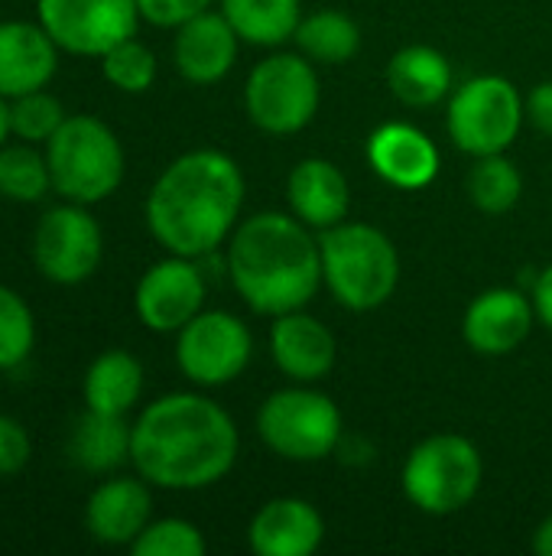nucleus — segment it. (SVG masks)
<instances>
[{"instance_id": "26", "label": "nucleus", "mask_w": 552, "mask_h": 556, "mask_svg": "<svg viewBox=\"0 0 552 556\" xmlns=\"http://www.w3.org/2000/svg\"><path fill=\"white\" fill-rule=\"evenodd\" d=\"M293 39L299 52L319 65H342L361 49V29L342 10H316L312 16H303Z\"/></svg>"}, {"instance_id": "19", "label": "nucleus", "mask_w": 552, "mask_h": 556, "mask_svg": "<svg viewBox=\"0 0 552 556\" xmlns=\"http://www.w3.org/2000/svg\"><path fill=\"white\" fill-rule=\"evenodd\" d=\"M59 68V46L42 23H0V94L20 98L52 81Z\"/></svg>"}, {"instance_id": "22", "label": "nucleus", "mask_w": 552, "mask_h": 556, "mask_svg": "<svg viewBox=\"0 0 552 556\" xmlns=\"http://www.w3.org/2000/svg\"><path fill=\"white\" fill-rule=\"evenodd\" d=\"M387 85L407 108H433L452 94V65L433 46H407L390 59Z\"/></svg>"}, {"instance_id": "27", "label": "nucleus", "mask_w": 552, "mask_h": 556, "mask_svg": "<svg viewBox=\"0 0 552 556\" xmlns=\"http://www.w3.org/2000/svg\"><path fill=\"white\" fill-rule=\"evenodd\" d=\"M52 189L46 153L36 143H3L0 147V195L10 202H39Z\"/></svg>"}, {"instance_id": "11", "label": "nucleus", "mask_w": 552, "mask_h": 556, "mask_svg": "<svg viewBox=\"0 0 552 556\" xmlns=\"http://www.w3.org/2000/svg\"><path fill=\"white\" fill-rule=\"evenodd\" d=\"M176 336V365L202 388H221L241 378L254 352L251 329L224 309H202Z\"/></svg>"}, {"instance_id": "34", "label": "nucleus", "mask_w": 552, "mask_h": 556, "mask_svg": "<svg viewBox=\"0 0 552 556\" xmlns=\"http://www.w3.org/2000/svg\"><path fill=\"white\" fill-rule=\"evenodd\" d=\"M137 7L146 23L163 26V29H179L192 16L205 13L211 0H137Z\"/></svg>"}, {"instance_id": "33", "label": "nucleus", "mask_w": 552, "mask_h": 556, "mask_svg": "<svg viewBox=\"0 0 552 556\" xmlns=\"http://www.w3.org/2000/svg\"><path fill=\"white\" fill-rule=\"evenodd\" d=\"M29 456H33V443H29V433L23 430V424L0 414V479L23 472Z\"/></svg>"}, {"instance_id": "3", "label": "nucleus", "mask_w": 552, "mask_h": 556, "mask_svg": "<svg viewBox=\"0 0 552 556\" xmlns=\"http://www.w3.org/2000/svg\"><path fill=\"white\" fill-rule=\"evenodd\" d=\"M228 274L241 300L260 316L303 309L322 287L319 238L296 215H251L228 238Z\"/></svg>"}, {"instance_id": "20", "label": "nucleus", "mask_w": 552, "mask_h": 556, "mask_svg": "<svg viewBox=\"0 0 552 556\" xmlns=\"http://www.w3.org/2000/svg\"><path fill=\"white\" fill-rule=\"evenodd\" d=\"M325 538V521L306 498H273L267 502L251 528L247 544L257 556H309Z\"/></svg>"}, {"instance_id": "21", "label": "nucleus", "mask_w": 552, "mask_h": 556, "mask_svg": "<svg viewBox=\"0 0 552 556\" xmlns=\"http://www.w3.org/2000/svg\"><path fill=\"white\" fill-rule=\"evenodd\" d=\"M286 199H290L293 215L306 222L312 231L342 225L351 205L345 173L332 160H322V156H309L293 166L286 179Z\"/></svg>"}, {"instance_id": "38", "label": "nucleus", "mask_w": 552, "mask_h": 556, "mask_svg": "<svg viewBox=\"0 0 552 556\" xmlns=\"http://www.w3.org/2000/svg\"><path fill=\"white\" fill-rule=\"evenodd\" d=\"M7 137H10V101L0 94V147L7 143Z\"/></svg>"}, {"instance_id": "28", "label": "nucleus", "mask_w": 552, "mask_h": 556, "mask_svg": "<svg viewBox=\"0 0 552 556\" xmlns=\"http://www.w3.org/2000/svg\"><path fill=\"white\" fill-rule=\"evenodd\" d=\"M521 192H524V176L504 153L478 156V163L468 173V195L488 215L511 212L521 202Z\"/></svg>"}, {"instance_id": "7", "label": "nucleus", "mask_w": 552, "mask_h": 556, "mask_svg": "<svg viewBox=\"0 0 552 556\" xmlns=\"http://www.w3.org/2000/svg\"><path fill=\"white\" fill-rule=\"evenodd\" d=\"M260 440L283 459L316 463L342 443V410L312 388H283L270 394L257 414Z\"/></svg>"}, {"instance_id": "29", "label": "nucleus", "mask_w": 552, "mask_h": 556, "mask_svg": "<svg viewBox=\"0 0 552 556\" xmlns=\"http://www.w3.org/2000/svg\"><path fill=\"white\" fill-rule=\"evenodd\" d=\"M65 108L55 94L46 88L26 91L20 98H10V137L23 143H49L52 134L65 124Z\"/></svg>"}, {"instance_id": "9", "label": "nucleus", "mask_w": 552, "mask_h": 556, "mask_svg": "<svg viewBox=\"0 0 552 556\" xmlns=\"http://www.w3.org/2000/svg\"><path fill=\"white\" fill-rule=\"evenodd\" d=\"M319 75L299 52H277L254 65L244 85L251 121L267 134H296L319 111Z\"/></svg>"}, {"instance_id": "14", "label": "nucleus", "mask_w": 552, "mask_h": 556, "mask_svg": "<svg viewBox=\"0 0 552 556\" xmlns=\"http://www.w3.org/2000/svg\"><path fill=\"white\" fill-rule=\"evenodd\" d=\"M534 300L514 287H495L475 296L462 319V336L478 355H511L534 329Z\"/></svg>"}, {"instance_id": "16", "label": "nucleus", "mask_w": 552, "mask_h": 556, "mask_svg": "<svg viewBox=\"0 0 552 556\" xmlns=\"http://www.w3.org/2000/svg\"><path fill=\"white\" fill-rule=\"evenodd\" d=\"M238 42H241V36L224 20V13L205 10L176 29L172 59H176V68L185 81L215 85L234 68Z\"/></svg>"}, {"instance_id": "32", "label": "nucleus", "mask_w": 552, "mask_h": 556, "mask_svg": "<svg viewBox=\"0 0 552 556\" xmlns=\"http://www.w3.org/2000/svg\"><path fill=\"white\" fill-rule=\"evenodd\" d=\"M133 556H202L205 538L192 521L182 518H163L150 521L140 538L130 544Z\"/></svg>"}, {"instance_id": "6", "label": "nucleus", "mask_w": 552, "mask_h": 556, "mask_svg": "<svg viewBox=\"0 0 552 556\" xmlns=\"http://www.w3.org/2000/svg\"><path fill=\"white\" fill-rule=\"evenodd\" d=\"M485 479L478 446L462 433H436L416 443L403 463V495L426 515L446 518L475 502Z\"/></svg>"}, {"instance_id": "25", "label": "nucleus", "mask_w": 552, "mask_h": 556, "mask_svg": "<svg viewBox=\"0 0 552 556\" xmlns=\"http://www.w3.org/2000/svg\"><path fill=\"white\" fill-rule=\"evenodd\" d=\"M221 13L251 46H280L303 20L299 0H221Z\"/></svg>"}, {"instance_id": "35", "label": "nucleus", "mask_w": 552, "mask_h": 556, "mask_svg": "<svg viewBox=\"0 0 552 556\" xmlns=\"http://www.w3.org/2000/svg\"><path fill=\"white\" fill-rule=\"evenodd\" d=\"M527 117L540 134L552 137V81H540L527 94Z\"/></svg>"}, {"instance_id": "30", "label": "nucleus", "mask_w": 552, "mask_h": 556, "mask_svg": "<svg viewBox=\"0 0 552 556\" xmlns=\"http://www.w3.org/2000/svg\"><path fill=\"white\" fill-rule=\"evenodd\" d=\"M101 72L117 91L143 94L156 81V55L150 46H143L137 36H130L101 55Z\"/></svg>"}, {"instance_id": "24", "label": "nucleus", "mask_w": 552, "mask_h": 556, "mask_svg": "<svg viewBox=\"0 0 552 556\" xmlns=\"http://www.w3.org/2000/svg\"><path fill=\"white\" fill-rule=\"evenodd\" d=\"M130 424L114 414H98L88 410L78 417L72 440H68V456L75 459L78 469L85 472H114L130 459Z\"/></svg>"}, {"instance_id": "23", "label": "nucleus", "mask_w": 552, "mask_h": 556, "mask_svg": "<svg viewBox=\"0 0 552 556\" xmlns=\"http://www.w3.org/2000/svg\"><path fill=\"white\" fill-rule=\"evenodd\" d=\"M81 394L88 410L127 417L143 394V365L124 349L101 352L85 371Z\"/></svg>"}, {"instance_id": "2", "label": "nucleus", "mask_w": 552, "mask_h": 556, "mask_svg": "<svg viewBox=\"0 0 552 556\" xmlns=\"http://www.w3.org/2000/svg\"><path fill=\"white\" fill-rule=\"evenodd\" d=\"M244 205V173L221 150L176 156L146 195L150 235L179 257H205L228 244Z\"/></svg>"}, {"instance_id": "18", "label": "nucleus", "mask_w": 552, "mask_h": 556, "mask_svg": "<svg viewBox=\"0 0 552 556\" xmlns=\"http://www.w3.org/2000/svg\"><path fill=\"white\" fill-rule=\"evenodd\" d=\"M146 479H107L101 482L85 505V528L98 544L130 547L140 531L150 525L153 498Z\"/></svg>"}, {"instance_id": "17", "label": "nucleus", "mask_w": 552, "mask_h": 556, "mask_svg": "<svg viewBox=\"0 0 552 556\" xmlns=\"http://www.w3.org/2000/svg\"><path fill=\"white\" fill-rule=\"evenodd\" d=\"M368 163L397 189H423L439 173V150L420 127L390 121L368 137Z\"/></svg>"}, {"instance_id": "31", "label": "nucleus", "mask_w": 552, "mask_h": 556, "mask_svg": "<svg viewBox=\"0 0 552 556\" xmlns=\"http://www.w3.org/2000/svg\"><path fill=\"white\" fill-rule=\"evenodd\" d=\"M36 345V319L26 300L0 283V371L20 368Z\"/></svg>"}, {"instance_id": "10", "label": "nucleus", "mask_w": 552, "mask_h": 556, "mask_svg": "<svg viewBox=\"0 0 552 556\" xmlns=\"http://www.w3.org/2000/svg\"><path fill=\"white\" fill-rule=\"evenodd\" d=\"M104 257V235L88 205L65 202L49 208L33 228V264L36 270L59 283H85Z\"/></svg>"}, {"instance_id": "37", "label": "nucleus", "mask_w": 552, "mask_h": 556, "mask_svg": "<svg viewBox=\"0 0 552 556\" xmlns=\"http://www.w3.org/2000/svg\"><path fill=\"white\" fill-rule=\"evenodd\" d=\"M534 551L540 556H552V515L537 528V534H534Z\"/></svg>"}, {"instance_id": "4", "label": "nucleus", "mask_w": 552, "mask_h": 556, "mask_svg": "<svg viewBox=\"0 0 552 556\" xmlns=\"http://www.w3.org/2000/svg\"><path fill=\"white\" fill-rule=\"evenodd\" d=\"M322 283L351 313L384 306L400 283V254L394 241L364 222H342L319 231Z\"/></svg>"}, {"instance_id": "12", "label": "nucleus", "mask_w": 552, "mask_h": 556, "mask_svg": "<svg viewBox=\"0 0 552 556\" xmlns=\"http://www.w3.org/2000/svg\"><path fill=\"white\" fill-rule=\"evenodd\" d=\"M42 29L72 55L101 59L117 42L137 36V0H36Z\"/></svg>"}, {"instance_id": "5", "label": "nucleus", "mask_w": 552, "mask_h": 556, "mask_svg": "<svg viewBox=\"0 0 552 556\" xmlns=\"http://www.w3.org/2000/svg\"><path fill=\"white\" fill-rule=\"evenodd\" d=\"M46 163L52 189L65 202L98 205L124 182V147L117 134L91 114L65 117L46 143Z\"/></svg>"}, {"instance_id": "13", "label": "nucleus", "mask_w": 552, "mask_h": 556, "mask_svg": "<svg viewBox=\"0 0 552 556\" xmlns=\"http://www.w3.org/2000/svg\"><path fill=\"white\" fill-rule=\"evenodd\" d=\"M205 277L195 267V257L169 254L156 261L133 290V309L140 323L153 332H179L189 319L202 313Z\"/></svg>"}, {"instance_id": "15", "label": "nucleus", "mask_w": 552, "mask_h": 556, "mask_svg": "<svg viewBox=\"0 0 552 556\" xmlns=\"http://www.w3.org/2000/svg\"><path fill=\"white\" fill-rule=\"evenodd\" d=\"M270 352H273L277 368L286 378L299 384H312V381L329 378V371L335 368L338 342L325 323H319L316 316L303 309H293V313L273 316Z\"/></svg>"}, {"instance_id": "36", "label": "nucleus", "mask_w": 552, "mask_h": 556, "mask_svg": "<svg viewBox=\"0 0 552 556\" xmlns=\"http://www.w3.org/2000/svg\"><path fill=\"white\" fill-rule=\"evenodd\" d=\"M534 309H537V319L552 329V264L534 283Z\"/></svg>"}, {"instance_id": "8", "label": "nucleus", "mask_w": 552, "mask_h": 556, "mask_svg": "<svg viewBox=\"0 0 552 556\" xmlns=\"http://www.w3.org/2000/svg\"><path fill=\"white\" fill-rule=\"evenodd\" d=\"M524 114L527 104L508 78L478 75L449 94L446 127L452 143L478 160V156L504 153L517 140Z\"/></svg>"}, {"instance_id": "1", "label": "nucleus", "mask_w": 552, "mask_h": 556, "mask_svg": "<svg viewBox=\"0 0 552 556\" xmlns=\"http://www.w3.org/2000/svg\"><path fill=\"white\" fill-rule=\"evenodd\" d=\"M231 414L202 394L153 401L130 430V463L140 479L169 492H195L221 482L238 463Z\"/></svg>"}]
</instances>
